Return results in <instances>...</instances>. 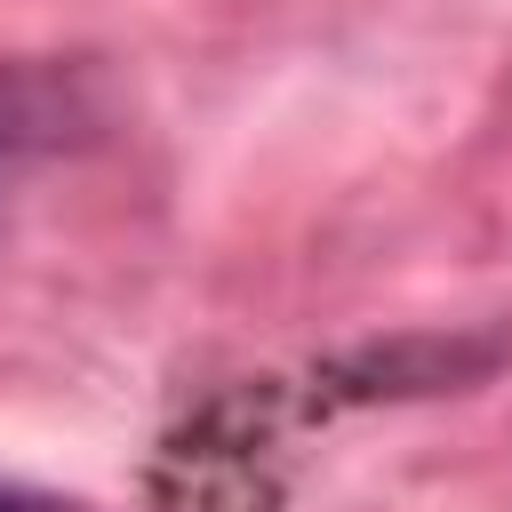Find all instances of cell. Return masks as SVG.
<instances>
[{
  "mask_svg": "<svg viewBox=\"0 0 512 512\" xmlns=\"http://www.w3.org/2000/svg\"><path fill=\"white\" fill-rule=\"evenodd\" d=\"M64 112H72V96H64L56 72H40V64H0V200H8L16 168L40 160V152L64 136Z\"/></svg>",
  "mask_w": 512,
  "mask_h": 512,
  "instance_id": "cell-1",
  "label": "cell"
},
{
  "mask_svg": "<svg viewBox=\"0 0 512 512\" xmlns=\"http://www.w3.org/2000/svg\"><path fill=\"white\" fill-rule=\"evenodd\" d=\"M0 512H72V504H48V496H32V488H0Z\"/></svg>",
  "mask_w": 512,
  "mask_h": 512,
  "instance_id": "cell-2",
  "label": "cell"
}]
</instances>
